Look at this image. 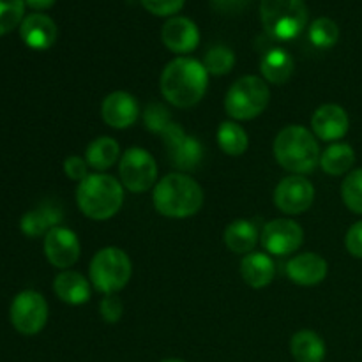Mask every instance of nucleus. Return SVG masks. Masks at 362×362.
<instances>
[{
    "label": "nucleus",
    "instance_id": "37",
    "mask_svg": "<svg viewBox=\"0 0 362 362\" xmlns=\"http://www.w3.org/2000/svg\"><path fill=\"white\" fill-rule=\"evenodd\" d=\"M25 2H27L32 9L42 11V9H49V7L55 4V0H25Z\"/></svg>",
    "mask_w": 362,
    "mask_h": 362
},
{
    "label": "nucleus",
    "instance_id": "1",
    "mask_svg": "<svg viewBox=\"0 0 362 362\" xmlns=\"http://www.w3.org/2000/svg\"><path fill=\"white\" fill-rule=\"evenodd\" d=\"M209 73L204 64L189 57H179L161 74V92L177 108L198 105L207 92Z\"/></svg>",
    "mask_w": 362,
    "mask_h": 362
},
{
    "label": "nucleus",
    "instance_id": "9",
    "mask_svg": "<svg viewBox=\"0 0 362 362\" xmlns=\"http://www.w3.org/2000/svg\"><path fill=\"white\" fill-rule=\"evenodd\" d=\"M48 320V304L41 293L25 290L18 293L11 304V322L14 329L25 336H34L42 331Z\"/></svg>",
    "mask_w": 362,
    "mask_h": 362
},
{
    "label": "nucleus",
    "instance_id": "35",
    "mask_svg": "<svg viewBox=\"0 0 362 362\" xmlns=\"http://www.w3.org/2000/svg\"><path fill=\"white\" fill-rule=\"evenodd\" d=\"M64 172L69 179L81 182L83 179H87V161H83V158L80 156H69V158L64 161Z\"/></svg>",
    "mask_w": 362,
    "mask_h": 362
},
{
    "label": "nucleus",
    "instance_id": "8",
    "mask_svg": "<svg viewBox=\"0 0 362 362\" xmlns=\"http://www.w3.org/2000/svg\"><path fill=\"white\" fill-rule=\"evenodd\" d=\"M120 180L122 186L133 193H144L151 189L158 179V165L156 159L145 148L134 147L126 151L120 159Z\"/></svg>",
    "mask_w": 362,
    "mask_h": 362
},
{
    "label": "nucleus",
    "instance_id": "15",
    "mask_svg": "<svg viewBox=\"0 0 362 362\" xmlns=\"http://www.w3.org/2000/svg\"><path fill=\"white\" fill-rule=\"evenodd\" d=\"M313 133L324 141L341 140L349 133V113L339 105H324L313 113L311 119Z\"/></svg>",
    "mask_w": 362,
    "mask_h": 362
},
{
    "label": "nucleus",
    "instance_id": "26",
    "mask_svg": "<svg viewBox=\"0 0 362 362\" xmlns=\"http://www.w3.org/2000/svg\"><path fill=\"white\" fill-rule=\"evenodd\" d=\"M120 147L113 138L101 136L98 140L92 141L87 148V165L95 168L98 172H105L108 170L113 163L119 159Z\"/></svg>",
    "mask_w": 362,
    "mask_h": 362
},
{
    "label": "nucleus",
    "instance_id": "7",
    "mask_svg": "<svg viewBox=\"0 0 362 362\" xmlns=\"http://www.w3.org/2000/svg\"><path fill=\"white\" fill-rule=\"evenodd\" d=\"M90 281L105 296L117 293L131 279V260L119 247H105L90 262Z\"/></svg>",
    "mask_w": 362,
    "mask_h": 362
},
{
    "label": "nucleus",
    "instance_id": "3",
    "mask_svg": "<svg viewBox=\"0 0 362 362\" xmlns=\"http://www.w3.org/2000/svg\"><path fill=\"white\" fill-rule=\"evenodd\" d=\"M276 161L296 175L311 173L320 163V145L303 126H286L274 140Z\"/></svg>",
    "mask_w": 362,
    "mask_h": 362
},
{
    "label": "nucleus",
    "instance_id": "18",
    "mask_svg": "<svg viewBox=\"0 0 362 362\" xmlns=\"http://www.w3.org/2000/svg\"><path fill=\"white\" fill-rule=\"evenodd\" d=\"M20 34L25 45L34 49H48L57 39V25L46 14L34 13L23 18L20 25Z\"/></svg>",
    "mask_w": 362,
    "mask_h": 362
},
{
    "label": "nucleus",
    "instance_id": "10",
    "mask_svg": "<svg viewBox=\"0 0 362 362\" xmlns=\"http://www.w3.org/2000/svg\"><path fill=\"white\" fill-rule=\"evenodd\" d=\"M170 151V161L180 172H194L204 159V145L200 140L187 136L179 124L173 122L161 134Z\"/></svg>",
    "mask_w": 362,
    "mask_h": 362
},
{
    "label": "nucleus",
    "instance_id": "23",
    "mask_svg": "<svg viewBox=\"0 0 362 362\" xmlns=\"http://www.w3.org/2000/svg\"><path fill=\"white\" fill-rule=\"evenodd\" d=\"M293 67H296V62H293L292 55L281 48H274L265 53L260 64L264 78L269 83L274 85L286 83L292 78Z\"/></svg>",
    "mask_w": 362,
    "mask_h": 362
},
{
    "label": "nucleus",
    "instance_id": "27",
    "mask_svg": "<svg viewBox=\"0 0 362 362\" xmlns=\"http://www.w3.org/2000/svg\"><path fill=\"white\" fill-rule=\"evenodd\" d=\"M218 144L221 151L228 156H243L247 151V134L239 124L223 122L218 129Z\"/></svg>",
    "mask_w": 362,
    "mask_h": 362
},
{
    "label": "nucleus",
    "instance_id": "16",
    "mask_svg": "<svg viewBox=\"0 0 362 362\" xmlns=\"http://www.w3.org/2000/svg\"><path fill=\"white\" fill-rule=\"evenodd\" d=\"M163 42L173 53H191L200 42L198 27L184 16L170 18L161 32Z\"/></svg>",
    "mask_w": 362,
    "mask_h": 362
},
{
    "label": "nucleus",
    "instance_id": "13",
    "mask_svg": "<svg viewBox=\"0 0 362 362\" xmlns=\"http://www.w3.org/2000/svg\"><path fill=\"white\" fill-rule=\"evenodd\" d=\"M80 240L76 233L64 226L49 230L45 239V253L49 264L59 269H67L74 265L80 258Z\"/></svg>",
    "mask_w": 362,
    "mask_h": 362
},
{
    "label": "nucleus",
    "instance_id": "24",
    "mask_svg": "<svg viewBox=\"0 0 362 362\" xmlns=\"http://www.w3.org/2000/svg\"><path fill=\"white\" fill-rule=\"evenodd\" d=\"M290 350L297 362H322L325 357L324 339L313 331H300L293 334Z\"/></svg>",
    "mask_w": 362,
    "mask_h": 362
},
{
    "label": "nucleus",
    "instance_id": "32",
    "mask_svg": "<svg viewBox=\"0 0 362 362\" xmlns=\"http://www.w3.org/2000/svg\"><path fill=\"white\" fill-rule=\"evenodd\" d=\"M144 122L148 131L163 134L170 126H172L173 120H172V115H170V112L165 108V106L159 105V103H154V105H148L147 110H145Z\"/></svg>",
    "mask_w": 362,
    "mask_h": 362
},
{
    "label": "nucleus",
    "instance_id": "34",
    "mask_svg": "<svg viewBox=\"0 0 362 362\" xmlns=\"http://www.w3.org/2000/svg\"><path fill=\"white\" fill-rule=\"evenodd\" d=\"M101 317L105 318V322L108 324H117V322L122 318L124 313V306H122V300L115 296V293H110V296H105V299L101 300Z\"/></svg>",
    "mask_w": 362,
    "mask_h": 362
},
{
    "label": "nucleus",
    "instance_id": "2",
    "mask_svg": "<svg viewBox=\"0 0 362 362\" xmlns=\"http://www.w3.org/2000/svg\"><path fill=\"white\" fill-rule=\"evenodd\" d=\"M152 202L159 214L184 219L200 211L204 205V191L186 173H170L156 184Z\"/></svg>",
    "mask_w": 362,
    "mask_h": 362
},
{
    "label": "nucleus",
    "instance_id": "33",
    "mask_svg": "<svg viewBox=\"0 0 362 362\" xmlns=\"http://www.w3.org/2000/svg\"><path fill=\"white\" fill-rule=\"evenodd\" d=\"M186 0H141V6L156 16H172L184 7Z\"/></svg>",
    "mask_w": 362,
    "mask_h": 362
},
{
    "label": "nucleus",
    "instance_id": "12",
    "mask_svg": "<svg viewBox=\"0 0 362 362\" xmlns=\"http://www.w3.org/2000/svg\"><path fill=\"white\" fill-rule=\"evenodd\" d=\"M262 246L272 255L286 257L296 253L304 240V232L292 219H274L267 223L262 232Z\"/></svg>",
    "mask_w": 362,
    "mask_h": 362
},
{
    "label": "nucleus",
    "instance_id": "30",
    "mask_svg": "<svg viewBox=\"0 0 362 362\" xmlns=\"http://www.w3.org/2000/svg\"><path fill=\"white\" fill-rule=\"evenodd\" d=\"M341 197L346 207L356 214H362V168L352 170L343 180Z\"/></svg>",
    "mask_w": 362,
    "mask_h": 362
},
{
    "label": "nucleus",
    "instance_id": "21",
    "mask_svg": "<svg viewBox=\"0 0 362 362\" xmlns=\"http://www.w3.org/2000/svg\"><path fill=\"white\" fill-rule=\"evenodd\" d=\"M276 274L274 262L264 253H250L243 258L240 264V276L246 285L253 288H264L272 281Z\"/></svg>",
    "mask_w": 362,
    "mask_h": 362
},
{
    "label": "nucleus",
    "instance_id": "38",
    "mask_svg": "<svg viewBox=\"0 0 362 362\" xmlns=\"http://www.w3.org/2000/svg\"><path fill=\"white\" fill-rule=\"evenodd\" d=\"M161 362H184V361H179V359H166V361H161Z\"/></svg>",
    "mask_w": 362,
    "mask_h": 362
},
{
    "label": "nucleus",
    "instance_id": "14",
    "mask_svg": "<svg viewBox=\"0 0 362 362\" xmlns=\"http://www.w3.org/2000/svg\"><path fill=\"white\" fill-rule=\"evenodd\" d=\"M101 115L110 127L126 129L136 122L138 117H140V108H138V103L133 95L117 90L105 98L101 106Z\"/></svg>",
    "mask_w": 362,
    "mask_h": 362
},
{
    "label": "nucleus",
    "instance_id": "28",
    "mask_svg": "<svg viewBox=\"0 0 362 362\" xmlns=\"http://www.w3.org/2000/svg\"><path fill=\"white\" fill-rule=\"evenodd\" d=\"M339 39V27L331 18H318L310 25V41L317 48H332Z\"/></svg>",
    "mask_w": 362,
    "mask_h": 362
},
{
    "label": "nucleus",
    "instance_id": "20",
    "mask_svg": "<svg viewBox=\"0 0 362 362\" xmlns=\"http://www.w3.org/2000/svg\"><path fill=\"white\" fill-rule=\"evenodd\" d=\"M62 221V209L57 205L45 204L39 209L27 212L21 218V232L28 237H39L42 233H48L49 230L57 228V225Z\"/></svg>",
    "mask_w": 362,
    "mask_h": 362
},
{
    "label": "nucleus",
    "instance_id": "25",
    "mask_svg": "<svg viewBox=\"0 0 362 362\" xmlns=\"http://www.w3.org/2000/svg\"><path fill=\"white\" fill-rule=\"evenodd\" d=\"M356 163V152L349 144H334L325 148L320 156V166L329 175H343L352 170Z\"/></svg>",
    "mask_w": 362,
    "mask_h": 362
},
{
    "label": "nucleus",
    "instance_id": "29",
    "mask_svg": "<svg viewBox=\"0 0 362 362\" xmlns=\"http://www.w3.org/2000/svg\"><path fill=\"white\" fill-rule=\"evenodd\" d=\"M233 64H235V55L226 46H214L212 49H209L204 60V67L207 69V73L214 74V76L228 74Z\"/></svg>",
    "mask_w": 362,
    "mask_h": 362
},
{
    "label": "nucleus",
    "instance_id": "36",
    "mask_svg": "<svg viewBox=\"0 0 362 362\" xmlns=\"http://www.w3.org/2000/svg\"><path fill=\"white\" fill-rule=\"evenodd\" d=\"M345 246L352 257L362 258V221H357L356 225L350 226V230L346 232Z\"/></svg>",
    "mask_w": 362,
    "mask_h": 362
},
{
    "label": "nucleus",
    "instance_id": "5",
    "mask_svg": "<svg viewBox=\"0 0 362 362\" xmlns=\"http://www.w3.org/2000/svg\"><path fill=\"white\" fill-rule=\"evenodd\" d=\"M260 16L265 32L278 41H292L308 25L304 0H262Z\"/></svg>",
    "mask_w": 362,
    "mask_h": 362
},
{
    "label": "nucleus",
    "instance_id": "11",
    "mask_svg": "<svg viewBox=\"0 0 362 362\" xmlns=\"http://www.w3.org/2000/svg\"><path fill=\"white\" fill-rule=\"evenodd\" d=\"M315 200V187L303 175L283 179L274 191L276 207L285 214H303Z\"/></svg>",
    "mask_w": 362,
    "mask_h": 362
},
{
    "label": "nucleus",
    "instance_id": "22",
    "mask_svg": "<svg viewBox=\"0 0 362 362\" xmlns=\"http://www.w3.org/2000/svg\"><path fill=\"white\" fill-rule=\"evenodd\" d=\"M226 247L237 255H250L253 247L258 243V230L247 219H237L226 226L225 233H223Z\"/></svg>",
    "mask_w": 362,
    "mask_h": 362
},
{
    "label": "nucleus",
    "instance_id": "6",
    "mask_svg": "<svg viewBox=\"0 0 362 362\" xmlns=\"http://www.w3.org/2000/svg\"><path fill=\"white\" fill-rule=\"evenodd\" d=\"M269 92L265 80L258 76H243L228 88L225 98V110L232 119L251 120L262 115L267 108Z\"/></svg>",
    "mask_w": 362,
    "mask_h": 362
},
{
    "label": "nucleus",
    "instance_id": "19",
    "mask_svg": "<svg viewBox=\"0 0 362 362\" xmlns=\"http://www.w3.org/2000/svg\"><path fill=\"white\" fill-rule=\"evenodd\" d=\"M53 290L60 300L73 306H80L90 299V285L81 274L74 271H64L53 281Z\"/></svg>",
    "mask_w": 362,
    "mask_h": 362
},
{
    "label": "nucleus",
    "instance_id": "17",
    "mask_svg": "<svg viewBox=\"0 0 362 362\" xmlns=\"http://www.w3.org/2000/svg\"><path fill=\"white\" fill-rule=\"evenodd\" d=\"M286 276L296 285L315 286L327 276V262L317 253L297 255L286 265Z\"/></svg>",
    "mask_w": 362,
    "mask_h": 362
},
{
    "label": "nucleus",
    "instance_id": "4",
    "mask_svg": "<svg viewBox=\"0 0 362 362\" xmlns=\"http://www.w3.org/2000/svg\"><path fill=\"white\" fill-rule=\"evenodd\" d=\"M76 202L87 218L105 221L113 218L124 204L122 184L106 173H94L80 182Z\"/></svg>",
    "mask_w": 362,
    "mask_h": 362
},
{
    "label": "nucleus",
    "instance_id": "31",
    "mask_svg": "<svg viewBox=\"0 0 362 362\" xmlns=\"http://www.w3.org/2000/svg\"><path fill=\"white\" fill-rule=\"evenodd\" d=\"M23 0H0V35L7 34L23 21Z\"/></svg>",
    "mask_w": 362,
    "mask_h": 362
}]
</instances>
